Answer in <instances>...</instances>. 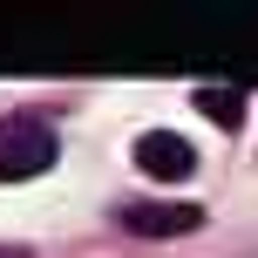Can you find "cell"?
Returning <instances> with one entry per match:
<instances>
[{"mask_svg": "<svg viewBox=\"0 0 258 258\" xmlns=\"http://www.w3.org/2000/svg\"><path fill=\"white\" fill-rule=\"evenodd\" d=\"M54 156H61V143H54V129L41 116H7L0 122V183L41 177V170H54Z\"/></svg>", "mask_w": 258, "mask_h": 258, "instance_id": "1", "label": "cell"}, {"mask_svg": "<svg viewBox=\"0 0 258 258\" xmlns=\"http://www.w3.org/2000/svg\"><path fill=\"white\" fill-rule=\"evenodd\" d=\"M136 170L156 177V183H177V177L197 170V156H190V143L177 129H150V136H136Z\"/></svg>", "mask_w": 258, "mask_h": 258, "instance_id": "2", "label": "cell"}, {"mask_svg": "<svg viewBox=\"0 0 258 258\" xmlns=\"http://www.w3.org/2000/svg\"><path fill=\"white\" fill-rule=\"evenodd\" d=\"M116 218H122L136 238H183V231L204 224V211H197V204H122Z\"/></svg>", "mask_w": 258, "mask_h": 258, "instance_id": "3", "label": "cell"}, {"mask_svg": "<svg viewBox=\"0 0 258 258\" xmlns=\"http://www.w3.org/2000/svg\"><path fill=\"white\" fill-rule=\"evenodd\" d=\"M197 109H204L218 129H238L245 122V89H197Z\"/></svg>", "mask_w": 258, "mask_h": 258, "instance_id": "4", "label": "cell"}, {"mask_svg": "<svg viewBox=\"0 0 258 258\" xmlns=\"http://www.w3.org/2000/svg\"><path fill=\"white\" fill-rule=\"evenodd\" d=\"M0 258H27V251H0Z\"/></svg>", "mask_w": 258, "mask_h": 258, "instance_id": "5", "label": "cell"}]
</instances>
